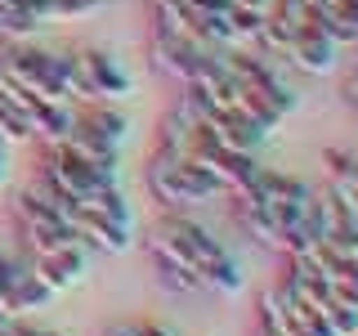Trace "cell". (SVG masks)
Returning a JSON list of instances; mask_svg holds the SVG:
<instances>
[{
  "instance_id": "cell-2",
  "label": "cell",
  "mask_w": 358,
  "mask_h": 336,
  "mask_svg": "<svg viewBox=\"0 0 358 336\" xmlns=\"http://www.w3.org/2000/svg\"><path fill=\"white\" fill-rule=\"evenodd\" d=\"M67 67V90H72V104H117L126 99L134 81L130 72L121 67L117 54L94 50V45H81V50H67L63 54Z\"/></svg>"
},
{
  "instance_id": "cell-3",
  "label": "cell",
  "mask_w": 358,
  "mask_h": 336,
  "mask_svg": "<svg viewBox=\"0 0 358 336\" xmlns=\"http://www.w3.org/2000/svg\"><path fill=\"white\" fill-rule=\"evenodd\" d=\"M0 72H5L14 85H22L27 94H36V99H50V104H72L63 54L31 50V45L22 41V45H9V50L0 54Z\"/></svg>"
},
{
  "instance_id": "cell-16",
  "label": "cell",
  "mask_w": 358,
  "mask_h": 336,
  "mask_svg": "<svg viewBox=\"0 0 358 336\" xmlns=\"http://www.w3.org/2000/svg\"><path fill=\"white\" fill-rule=\"evenodd\" d=\"M322 22H327V31L336 36L341 50H358V5L354 9H327Z\"/></svg>"
},
{
  "instance_id": "cell-13",
  "label": "cell",
  "mask_w": 358,
  "mask_h": 336,
  "mask_svg": "<svg viewBox=\"0 0 358 336\" xmlns=\"http://www.w3.org/2000/svg\"><path fill=\"white\" fill-rule=\"evenodd\" d=\"M201 287L206 291H215V296H224V300H233V296H242V287H246V274H242V265L233 260L229 251L220 255V260H210L206 269H201Z\"/></svg>"
},
{
  "instance_id": "cell-11",
  "label": "cell",
  "mask_w": 358,
  "mask_h": 336,
  "mask_svg": "<svg viewBox=\"0 0 358 336\" xmlns=\"http://www.w3.org/2000/svg\"><path fill=\"white\" fill-rule=\"evenodd\" d=\"M50 22L45 0H0V41L5 45H22Z\"/></svg>"
},
{
  "instance_id": "cell-8",
  "label": "cell",
  "mask_w": 358,
  "mask_h": 336,
  "mask_svg": "<svg viewBox=\"0 0 358 336\" xmlns=\"http://www.w3.org/2000/svg\"><path fill=\"white\" fill-rule=\"evenodd\" d=\"M157 229H162L166 238H171L179 251H184L188 260H193L197 274H201V269H206L210 260H220V255L229 251V246H224L215 233L206 229V224H197V220H188V216H166L162 224H157ZM197 283H201V278H197Z\"/></svg>"
},
{
  "instance_id": "cell-21",
  "label": "cell",
  "mask_w": 358,
  "mask_h": 336,
  "mask_svg": "<svg viewBox=\"0 0 358 336\" xmlns=\"http://www.w3.org/2000/svg\"><path fill=\"white\" fill-rule=\"evenodd\" d=\"M345 99H350V104L358 108V72H350V76H345Z\"/></svg>"
},
{
  "instance_id": "cell-9",
  "label": "cell",
  "mask_w": 358,
  "mask_h": 336,
  "mask_svg": "<svg viewBox=\"0 0 358 336\" xmlns=\"http://www.w3.org/2000/svg\"><path fill=\"white\" fill-rule=\"evenodd\" d=\"M143 246H148V255H152V265H157V274H162V283L166 287H175V291H197L201 283H197V269H193V260H188L179 246L166 238L162 229H148V238H143Z\"/></svg>"
},
{
  "instance_id": "cell-7",
  "label": "cell",
  "mask_w": 358,
  "mask_h": 336,
  "mask_svg": "<svg viewBox=\"0 0 358 336\" xmlns=\"http://www.w3.org/2000/svg\"><path fill=\"white\" fill-rule=\"evenodd\" d=\"M14 220H18V233H22V246H45V242H72L76 233H72V224L63 220V211H54V206H45L41 197H31V193H18L14 202Z\"/></svg>"
},
{
  "instance_id": "cell-17",
  "label": "cell",
  "mask_w": 358,
  "mask_h": 336,
  "mask_svg": "<svg viewBox=\"0 0 358 336\" xmlns=\"http://www.w3.org/2000/svg\"><path fill=\"white\" fill-rule=\"evenodd\" d=\"M99 0H45V14H50V22H63V18H85L94 14Z\"/></svg>"
},
{
  "instance_id": "cell-19",
  "label": "cell",
  "mask_w": 358,
  "mask_h": 336,
  "mask_svg": "<svg viewBox=\"0 0 358 336\" xmlns=\"http://www.w3.org/2000/svg\"><path fill=\"white\" fill-rule=\"evenodd\" d=\"M14 274H18V260H9V255H0V305H5V287L14 283Z\"/></svg>"
},
{
  "instance_id": "cell-1",
  "label": "cell",
  "mask_w": 358,
  "mask_h": 336,
  "mask_svg": "<svg viewBox=\"0 0 358 336\" xmlns=\"http://www.w3.org/2000/svg\"><path fill=\"white\" fill-rule=\"evenodd\" d=\"M148 188H152V197L171 211H188V206H206V202H215V197H229V188L210 171H201V166L184 162V157H175L166 148H157L152 166H148Z\"/></svg>"
},
{
  "instance_id": "cell-20",
  "label": "cell",
  "mask_w": 358,
  "mask_h": 336,
  "mask_svg": "<svg viewBox=\"0 0 358 336\" xmlns=\"http://www.w3.org/2000/svg\"><path fill=\"white\" fill-rule=\"evenodd\" d=\"M134 336H175V332L162 328V323H134Z\"/></svg>"
},
{
  "instance_id": "cell-5",
  "label": "cell",
  "mask_w": 358,
  "mask_h": 336,
  "mask_svg": "<svg viewBox=\"0 0 358 336\" xmlns=\"http://www.w3.org/2000/svg\"><path fill=\"white\" fill-rule=\"evenodd\" d=\"M215 54H220L215 45H197V41L175 36V31L152 27V67H157V72H166L179 85H193L197 76H201V67L215 59Z\"/></svg>"
},
{
  "instance_id": "cell-6",
  "label": "cell",
  "mask_w": 358,
  "mask_h": 336,
  "mask_svg": "<svg viewBox=\"0 0 358 336\" xmlns=\"http://www.w3.org/2000/svg\"><path fill=\"white\" fill-rule=\"evenodd\" d=\"M67 224H72L76 242L90 246V251H103V255H126L130 246H134V224L108 220V216H99V211L81 206V202H72V211H67Z\"/></svg>"
},
{
  "instance_id": "cell-15",
  "label": "cell",
  "mask_w": 358,
  "mask_h": 336,
  "mask_svg": "<svg viewBox=\"0 0 358 336\" xmlns=\"http://www.w3.org/2000/svg\"><path fill=\"white\" fill-rule=\"evenodd\" d=\"M81 206H90V211H99V216H108V220L134 224V211H130V202H126V193H121V184H117V188H99V193H90V197H81Z\"/></svg>"
},
{
  "instance_id": "cell-12",
  "label": "cell",
  "mask_w": 358,
  "mask_h": 336,
  "mask_svg": "<svg viewBox=\"0 0 358 336\" xmlns=\"http://www.w3.org/2000/svg\"><path fill=\"white\" fill-rule=\"evenodd\" d=\"M50 300H54V291L45 287L27 265H18L14 283L5 287V314H9V318H22V314H31V309H45Z\"/></svg>"
},
{
  "instance_id": "cell-10",
  "label": "cell",
  "mask_w": 358,
  "mask_h": 336,
  "mask_svg": "<svg viewBox=\"0 0 358 336\" xmlns=\"http://www.w3.org/2000/svg\"><path fill=\"white\" fill-rule=\"evenodd\" d=\"M72 130H81V134H90V139H99V144H108V148H117V153H121V144L130 139L126 112H117L112 104H76Z\"/></svg>"
},
{
  "instance_id": "cell-4",
  "label": "cell",
  "mask_w": 358,
  "mask_h": 336,
  "mask_svg": "<svg viewBox=\"0 0 358 336\" xmlns=\"http://www.w3.org/2000/svg\"><path fill=\"white\" fill-rule=\"evenodd\" d=\"M27 269L54 291V296H63V291H72V287L85 283L90 260H85V246L72 238V242H45V246H31V251H27Z\"/></svg>"
},
{
  "instance_id": "cell-14",
  "label": "cell",
  "mask_w": 358,
  "mask_h": 336,
  "mask_svg": "<svg viewBox=\"0 0 358 336\" xmlns=\"http://www.w3.org/2000/svg\"><path fill=\"white\" fill-rule=\"evenodd\" d=\"M175 5H184L188 14L206 27V36L224 50V18H229V5H233V0H175Z\"/></svg>"
},
{
  "instance_id": "cell-18",
  "label": "cell",
  "mask_w": 358,
  "mask_h": 336,
  "mask_svg": "<svg viewBox=\"0 0 358 336\" xmlns=\"http://www.w3.org/2000/svg\"><path fill=\"white\" fill-rule=\"evenodd\" d=\"M0 336H63V332H50V328H27V323H14V318H9L5 328H0Z\"/></svg>"
}]
</instances>
